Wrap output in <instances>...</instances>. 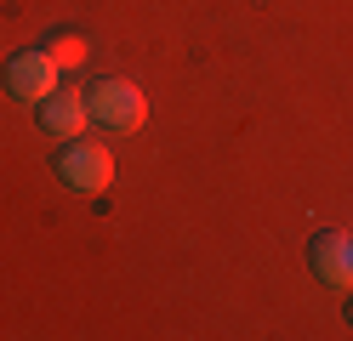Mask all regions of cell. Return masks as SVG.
<instances>
[{"label": "cell", "instance_id": "5b68a950", "mask_svg": "<svg viewBox=\"0 0 353 341\" xmlns=\"http://www.w3.org/2000/svg\"><path fill=\"white\" fill-rule=\"evenodd\" d=\"M34 114H40V131L63 143V136H80V131H85V114H92V108H85V91H63V85H57L52 97L34 103Z\"/></svg>", "mask_w": 353, "mask_h": 341}, {"label": "cell", "instance_id": "3957f363", "mask_svg": "<svg viewBox=\"0 0 353 341\" xmlns=\"http://www.w3.org/2000/svg\"><path fill=\"white\" fill-rule=\"evenodd\" d=\"M6 91L17 103H40V97H52L57 91V63L46 57V45H29V52H12L6 57Z\"/></svg>", "mask_w": 353, "mask_h": 341}, {"label": "cell", "instance_id": "7a4b0ae2", "mask_svg": "<svg viewBox=\"0 0 353 341\" xmlns=\"http://www.w3.org/2000/svg\"><path fill=\"white\" fill-rule=\"evenodd\" d=\"M85 108H92V120L108 125V131H137L148 120V97L131 80H97L85 91Z\"/></svg>", "mask_w": 353, "mask_h": 341}, {"label": "cell", "instance_id": "6da1fadb", "mask_svg": "<svg viewBox=\"0 0 353 341\" xmlns=\"http://www.w3.org/2000/svg\"><path fill=\"white\" fill-rule=\"evenodd\" d=\"M52 171L74 194H103L114 182V154L103 143H85V136H63V148L52 154Z\"/></svg>", "mask_w": 353, "mask_h": 341}, {"label": "cell", "instance_id": "8992f818", "mask_svg": "<svg viewBox=\"0 0 353 341\" xmlns=\"http://www.w3.org/2000/svg\"><path fill=\"white\" fill-rule=\"evenodd\" d=\"M46 57H52L57 68H74V63H85V34H74V29H57V34L46 40Z\"/></svg>", "mask_w": 353, "mask_h": 341}, {"label": "cell", "instance_id": "52a82bcc", "mask_svg": "<svg viewBox=\"0 0 353 341\" xmlns=\"http://www.w3.org/2000/svg\"><path fill=\"white\" fill-rule=\"evenodd\" d=\"M347 324H353V296H347Z\"/></svg>", "mask_w": 353, "mask_h": 341}, {"label": "cell", "instance_id": "277c9868", "mask_svg": "<svg viewBox=\"0 0 353 341\" xmlns=\"http://www.w3.org/2000/svg\"><path fill=\"white\" fill-rule=\"evenodd\" d=\"M307 262H314L319 285H330V290H353V234H336V227L314 234V245H307Z\"/></svg>", "mask_w": 353, "mask_h": 341}]
</instances>
